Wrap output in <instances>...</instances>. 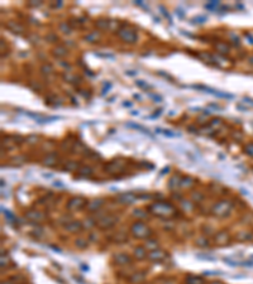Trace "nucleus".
<instances>
[{
    "label": "nucleus",
    "mask_w": 253,
    "mask_h": 284,
    "mask_svg": "<svg viewBox=\"0 0 253 284\" xmlns=\"http://www.w3.org/2000/svg\"><path fill=\"white\" fill-rule=\"evenodd\" d=\"M156 132H162V134L167 135V136H176V134H172V132L170 130H163V129H156Z\"/></svg>",
    "instance_id": "nucleus-7"
},
{
    "label": "nucleus",
    "mask_w": 253,
    "mask_h": 284,
    "mask_svg": "<svg viewBox=\"0 0 253 284\" xmlns=\"http://www.w3.org/2000/svg\"><path fill=\"white\" fill-rule=\"evenodd\" d=\"M116 262H119L120 264H127L129 262V258L125 255H118L116 256Z\"/></svg>",
    "instance_id": "nucleus-4"
},
{
    "label": "nucleus",
    "mask_w": 253,
    "mask_h": 284,
    "mask_svg": "<svg viewBox=\"0 0 253 284\" xmlns=\"http://www.w3.org/2000/svg\"><path fill=\"white\" fill-rule=\"evenodd\" d=\"M132 231L134 232L136 236H138V238H144L146 235H148L149 230L144 226V225L142 222H137L133 227H132Z\"/></svg>",
    "instance_id": "nucleus-2"
},
{
    "label": "nucleus",
    "mask_w": 253,
    "mask_h": 284,
    "mask_svg": "<svg viewBox=\"0 0 253 284\" xmlns=\"http://www.w3.org/2000/svg\"><path fill=\"white\" fill-rule=\"evenodd\" d=\"M194 20H199V23H204V22H206V18L205 17H199V18L192 19V22H194Z\"/></svg>",
    "instance_id": "nucleus-13"
},
{
    "label": "nucleus",
    "mask_w": 253,
    "mask_h": 284,
    "mask_svg": "<svg viewBox=\"0 0 253 284\" xmlns=\"http://www.w3.org/2000/svg\"><path fill=\"white\" fill-rule=\"evenodd\" d=\"M136 85H137V86H139V87H142V89H144V90L151 89V86H148L147 84H144V81H137V82H136Z\"/></svg>",
    "instance_id": "nucleus-8"
},
{
    "label": "nucleus",
    "mask_w": 253,
    "mask_h": 284,
    "mask_svg": "<svg viewBox=\"0 0 253 284\" xmlns=\"http://www.w3.org/2000/svg\"><path fill=\"white\" fill-rule=\"evenodd\" d=\"M119 35L122 37L125 42H129V43H133L136 39H137V35L134 32H130V30H122L119 33Z\"/></svg>",
    "instance_id": "nucleus-3"
},
{
    "label": "nucleus",
    "mask_w": 253,
    "mask_h": 284,
    "mask_svg": "<svg viewBox=\"0 0 253 284\" xmlns=\"http://www.w3.org/2000/svg\"><path fill=\"white\" fill-rule=\"evenodd\" d=\"M223 207H228V203H226V202H222V203H219L218 206H216V207H215V210H216V211H218V214H220V212L223 211ZM225 211L228 212V208H226Z\"/></svg>",
    "instance_id": "nucleus-5"
},
{
    "label": "nucleus",
    "mask_w": 253,
    "mask_h": 284,
    "mask_svg": "<svg viewBox=\"0 0 253 284\" xmlns=\"http://www.w3.org/2000/svg\"><path fill=\"white\" fill-rule=\"evenodd\" d=\"M216 5H219V2H211L210 4H206V9H213Z\"/></svg>",
    "instance_id": "nucleus-11"
},
{
    "label": "nucleus",
    "mask_w": 253,
    "mask_h": 284,
    "mask_svg": "<svg viewBox=\"0 0 253 284\" xmlns=\"http://www.w3.org/2000/svg\"><path fill=\"white\" fill-rule=\"evenodd\" d=\"M149 96L154 100V101H162V97L161 96H157V95H153V93H149Z\"/></svg>",
    "instance_id": "nucleus-12"
},
{
    "label": "nucleus",
    "mask_w": 253,
    "mask_h": 284,
    "mask_svg": "<svg viewBox=\"0 0 253 284\" xmlns=\"http://www.w3.org/2000/svg\"><path fill=\"white\" fill-rule=\"evenodd\" d=\"M128 126H130V128H134V129H138V130H142V132H144V133H147V134H149V132L147 129H144L143 126H141V125H136V124H128Z\"/></svg>",
    "instance_id": "nucleus-6"
},
{
    "label": "nucleus",
    "mask_w": 253,
    "mask_h": 284,
    "mask_svg": "<svg viewBox=\"0 0 253 284\" xmlns=\"http://www.w3.org/2000/svg\"><path fill=\"white\" fill-rule=\"evenodd\" d=\"M128 75H130V76H134L136 73H134V71H128V72H127Z\"/></svg>",
    "instance_id": "nucleus-15"
},
{
    "label": "nucleus",
    "mask_w": 253,
    "mask_h": 284,
    "mask_svg": "<svg viewBox=\"0 0 253 284\" xmlns=\"http://www.w3.org/2000/svg\"><path fill=\"white\" fill-rule=\"evenodd\" d=\"M161 8V10H162V13H163V15L166 17V18H168V22H170V23H172V19H171V17L170 15H168V13H167V11L165 10V8L163 6H160Z\"/></svg>",
    "instance_id": "nucleus-10"
},
{
    "label": "nucleus",
    "mask_w": 253,
    "mask_h": 284,
    "mask_svg": "<svg viewBox=\"0 0 253 284\" xmlns=\"http://www.w3.org/2000/svg\"><path fill=\"white\" fill-rule=\"evenodd\" d=\"M194 89H196V90H202V91H206L208 93H211V95H214V96H219V97H224V99H233L234 96L233 95H229V93H224V92H222V91H218V90H214V89H211V87H206V86H198V85H194L192 86Z\"/></svg>",
    "instance_id": "nucleus-1"
},
{
    "label": "nucleus",
    "mask_w": 253,
    "mask_h": 284,
    "mask_svg": "<svg viewBox=\"0 0 253 284\" xmlns=\"http://www.w3.org/2000/svg\"><path fill=\"white\" fill-rule=\"evenodd\" d=\"M246 152H247V154H249V156H252V157H253V143H252V144H249V145H247Z\"/></svg>",
    "instance_id": "nucleus-9"
},
{
    "label": "nucleus",
    "mask_w": 253,
    "mask_h": 284,
    "mask_svg": "<svg viewBox=\"0 0 253 284\" xmlns=\"http://www.w3.org/2000/svg\"><path fill=\"white\" fill-rule=\"evenodd\" d=\"M110 87H112V84H109V85H108V86L105 85V86H104V89H103V95L105 93V91H108V90H109Z\"/></svg>",
    "instance_id": "nucleus-14"
},
{
    "label": "nucleus",
    "mask_w": 253,
    "mask_h": 284,
    "mask_svg": "<svg viewBox=\"0 0 253 284\" xmlns=\"http://www.w3.org/2000/svg\"><path fill=\"white\" fill-rule=\"evenodd\" d=\"M124 106H128V108H129V106H132V104H130L129 101H125V102H124Z\"/></svg>",
    "instance_id": "nucleus-16"
}]
</instances>
